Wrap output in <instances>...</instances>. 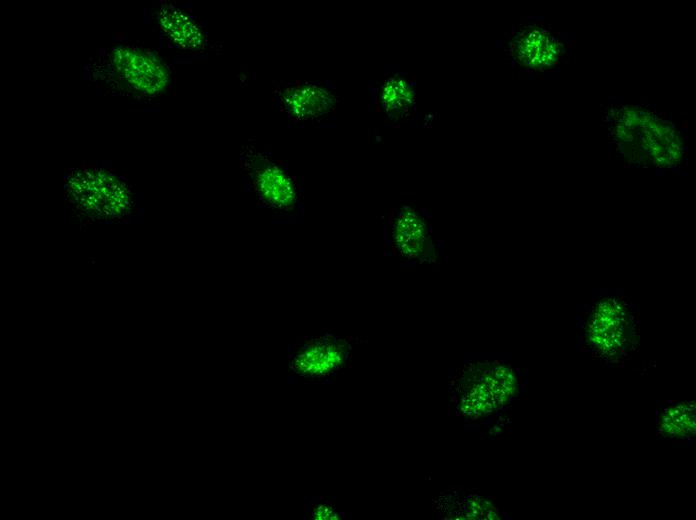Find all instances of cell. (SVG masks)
<instances>
[{"mask_svg":"<svg viewBox=\"0 0 696 520\" xmlns=\"http://www.w3.org/2000/svg\"><path fill=\"white\" fill-rule=\"evenodd\" d=\"M314 518L318 519H333L336 518V515L334 511L327 506H321L316 509V512L313 514Z\"/></svg>","mask_w":696,"mask_h":520,"instance_id":"obj_11","label":"cell"},{"mask_svg":"<svg viewBox=\"0 0 696 520\" xmlns=\"http://www.w3.org/2000/svg\"><path fill=\"white\" fill-rule=\"evenodd\" d=\"M317 92L309 88L294 90L285 100L288 110L300 118L313 115L319 110L315 105Z\"/></svg>","mask_w":696,"mask_h":520,"instance_id":"obj_10","label":"cell"},{"mask_svg":"<svg viewBox=\"0 0 696 520\" xmlns=\"http://www.w3.org/2000/svg\"><path fill=\"white\" fill-rule=\"evenodd\" d=\"M108 68L116 81L136 92H160L168 81L165 66L155 57L132 47L116 48Z\"/></svg>","mask_w":696,"mask_h":520,"instance_id":"obj_4","label":"cell"},{"mask_svg":"<svg viewBox=\"0 0 696 520\" xmlns=\"http://www.w3.org/2000/svg\"><path fill=\"white\" fill-rule=\"evenodd\" d=\"M65 182L68 202L82 220H122L132 209L130 188L106 169L95 166L75 167Z\"/></svg>","mask_w":696,"mask_h":520,"instance_id":"obj_1","label":"cell"},{"mask_svg":"<svg viewBox=\"0 0 696 520\" xmlns=\"http://www.w3.org/2000/svg\"><path fill=\"white\" fill-rule=\"evenodd\" d=\"M244 165L264 203L281 210L294 206L297 197L294 183L278 166L259 154L246 156Z\"/></svg>","mask_w":696,"mask_h":520,"instance_id":"obj_5","label":"cell"},{"mask_svg":"<svg viewBox=\"0 0 696 520\" xmlns=\"http://www.w3.org/2000/svg\"><path fill=\"white\" fill-rule=\"evenodd\" d=\"M345 354L343 345L336 342H321L299 355L296 367L305 374H322L341 364Z\"/></svg>","mask_w":696,"mask_h":520,"instance_id":"obj_7","label":"cell"},{"mask_svg":"<svg viewBox=\"0 0 696 520\" xmlns=\"http://www.w3.org/2000/svg\"><path fill=\"white\" fill-rule=\"evenodd\" d=\"M160 22L169 37L182 47L197 49L203 45L200 30L181 11L163 9L160 14Z\"/></svg>","mask_w":696,"mask_h":520,"instance_id":"obj_8","label":"cell"},{"mask_svg":"<svg viewBox=\"0 0 696 520\" xmlns=\"http://www.w3.org/2000/svg\"><path fill=\"white\" fill-rule=\"evenodd\" d=\"M634 323L627 302L619 293H605L593 301L584 324L587 346L596 354L614 357L632 341Z\"/></svg>","mask_w":696,"mask_h":520,"instance_id":"obj_2","label":"cell"},{"mask_svg":"<svg viewBox=\"0 0 696 520\" xmlns=\"http://www.w3.org/2000/svg\"><path fill=\"white\" fill-rule=\"evenodd\" d=\"M663 430L674 436H687L695 430L694 409L678 406L669 409L663 417Z\"/></svg>","mask_w":696,"mask_h":520,"instance_id":"obj_9","label":"cell"},{"mask_svg":"<svg viewBox=\"0 0 696 520\" xmlns=\"http://www.w3.org/2000/svg\"><path fill=\"white\" fill-rule=\"evenodd\" d=\"M462 404L472 413H488L504 402L516 387L512 370L497 362L476 363L464 380Z\"/></svg>","mask_w":696,"mask_h":520,"instance_id":"obj_3","label":"cell"},{"mask_svg":"<svg viewBox=\"0 0 696 520\" xmlns=\"http://www.w3.org/2000/svg\"><path fill=\"white\" fill-rule=\"evenodd\" d=\"M394 239L398 250L408 258H421L429 252V235L426 226L412 211L402 213L397 219Z\"/></svg>","mask_w":696,"mask_h":520,"instance_id":"obj_6","label":"cell"}]
</instances>
